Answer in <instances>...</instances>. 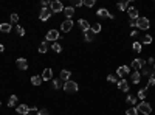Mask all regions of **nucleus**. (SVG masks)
<instances>
[{
	"instance_id": "nucleus-36",
	"label": "nucleus",
	"mask_w": 155,
	"mask_h": 115,
	"mask_svg": "<svg viewBox=\"0 0 155 115\" xmlns=\"http://www.w3.org/2000/svg\"><path fill=\"white\" fill-rule=\"evenodd\" d=\"M16 33L19 34V36H24V34H25V30L22 28L20 25H16Z\"/></svg>"
},
{
	"instance_id": "nucleus-14",
	"label": "nucleus",
	"mask_w": 155,
	"mask_h": 115,
	"mask_svg": "<svg viewBox=\"0 0 155 115\" xmlns=\"http://www.w3.org/2000/svg\"><path fill=\"white\" fill-rule=\"evenodd\" d=\"M53 79V70L51 68H45L42 73V81H51Z\"/></svg>"
},
{
	"instance_id": "nucleus-13",
	"label": "nucleus",
	"mask_w": 155,
	"mask_h": 115,
	"mask_svg": "<svg viewBox=\"0 0 155 115\" xmlns=\"http://www.w3.org/2000/svg\"><path fill=\"white\" fill-rule=\"evenodd\" d=\"M93 39H95V33L92 31V28L85 30L84 31V40H85V42H92Z\"/></svg>"
},
{
	"instance_id": "nucleus-17",
	"label": "nucleus",
	"mask_w": 155,
	"mask_h": 115,
	"mask_svg": "<svg viewBox=\"0 0 155 115\" xmlns=\"http://www.w3.org/2000/svg\"><path fill=\"white\" fill-rule=\"evenodd\" d=\"M64 14H65V17H67V19H71V17L73 16H75V8H73V6H65V8H64Z\"/></svg>"
},
{
	"instance_id": "nucleus-48",
	"label": "nucleus",
	"mask_w": 155,
	"mask_h": 115,
	"mask_svg": "<svg viewBox=\"0 0 155 115\" xmlns=\"http://www.w3.org/2000/svg\"><path fill=\"white\" fill-rule=\"evenodd\" d=\"M152 67H154V72H155V64H154V66H152Z\"/></svg>"
},
{
	"instance_id": "nucleus-27",
	"label": "nucleus",
	"mask_w": 155,
	"mask_h": 115,
	"mask_svg": "<svg viewBox=\"0 0 155 115\" xmlns=\"http://www.w3.org/2000/svg\"><path fill=\"white\" fill-rule=\"evenodd\" d=\"M141 44H144V45L152 44V36H150V34H146V36H143V39H141Z\"/></svg>"
},
{
	"instance_id": "nucleus-24",
	"label": "nucleus",
	"mask_w": 155,
	"mask_h": 115,
	"mask_svg": "<svg viewBox=\"0 0 155 115\" xmlns=\"http://www.w3.org/2000/svg\"><path fill=\"white\" fill-rule=\"evenodd\" d=\"M78 25L81 26V30H82V31H85V30L90 28V24H89L85 19H79V20H78Z\"/></svg>"
},
{
	"instance_id": "nucleus-6",
	"label": "nucleus",
	"mask_w": 155,
	"mask_h": 115,
	"mask_svg": "<svg viewBox=\"0 0 155 115\" xmlns=\"http://www.w3.org/2000/svg\"><path fill=\"white\" fill-rule=\"evenodd\" d=\"M144 66H146V61H144V59H141V58H136V59L132 61V68H134L135 72H140Z\"/></svg>"
},
{
	"instance_id": "nucleus-39",
	"label": "nucleus",
	"mask_w": 155,
	"mask_h": 115,
	"mask_svg": "<svg viewBox=\"0 0 155 115\" xmlns=\"http://www.w3.org/2000/svg\"><path fill=\"white\" fill-rule=\"evenodd\" d=\"M107 81H109V82H118V79H116L115 75H109V76H107Z\"/></svg>"
},
{
	"instance_id": "nucleus-21",
	"label": "nucleus",
	"mask_w": 155,
	"mask_h": 115,
	"mask_svg": "<svg viewBox=\"0 0 155 115\" xmlns=\"http://www.w3.org/2000/svg\"><path fill=\"white\" fill-rule=\"evenodd\" d=\"M42 76H39V75H34V76H31V84H33V86H36V87H37V86H40V84H42Z\"/></svg>"
},
{
	"instance_id": "nucleus-1",
	"label": "nucleus",
	"mask_w": 155,
	"mask_h": 115,
	"mask_svg": "<svg viewBox=\"0 0 155 115\" xmlns=\"http://www.w3.org/2000/svg\"><path fill=\"white\" fill-rule=\"evenodd\" d=\"M136 110H138V114L149 115L150 112H152V106H150L147 101H141L140 104H136Z\"/></svg>"
},
{
	"instance_id": "nucleus-44",
	"label": "nucleus",
	"mask_w": 155,
	"mask_h": 115,
	"mask_svg": "<svg viewBox=\"0 0 155 115\" xmlns=\"http://www.w3.org/2000/svg\"><path fill=\"white\" fill-rule=\"evenodd\" d=\"M154 64H155V59H154L152 56H150V58L147 59V66H154Z\"/></svg>"
},
{
	"instance_id": "nucleus-20",
	"label": "nucleus",
	"mask_w": 155,
	"mask_h": 115,
	"mask_svg": "<svg viewBox=\"0 0 155 115\" xmlns=\"http://www.w3.org/2000/svg\"><path fill=\"white\" fill-rule=\"evenodd\" d=\"M50 50V45H48V42L47 40H42V42H40V45H39V53H47Z\"/></svg>"
},
{
	"instance_id": "nucleus-18",
	"label": "nucleus",
	"mask_w": 155,
	"mask_h": 115,
	"mask_svg": "<svg viewBox=\"0 0 155 115\" xmlns=\"http://www.w3.org/2000/svg\"><path fill=\"white\" fill-rule=\"evenodd\" d=\"M116 84H118V87H120V90H122V92H129V89H130V87H129V82H127L126 79L118 81Z\"/></svg>"
},
{
	"instance_id": "nucleus-9",
	"label": "nucleus",
	"mask_w": 155,
	"mask_h": 115,
	"mask_svg": "<svg viewBox=\"0 0 155 115\" xmlns=\"http://www.w3.org/2000/svg\"><path fill=\"white\" fill-rule=\"evenodd\" d=\"M50 16H51L50 8H42V10H40V14H39V19L42 20V22H47L50 19Z\"/></svg>"
},
{
	"instance_id": "nucleus-19",
	"label": "nucleus",
	"mask_w": 155,
	"mask_h": 115,
	"mask_svg": "<svg viewBox=\"0 0 155 115\" xmlns=\"http://www.w3.org/2000/svg\"><path fill=\"white\" fill-rule=\"evenodd\" d=\"M11 30H12L11 24H6V22L0 24V31H2V33H11Z\"/></svg>"
},
{
	"instance_id": "nucleus-37",
	"label": "nucleus",
	"mask_w": 155,
	"mask_h": 115,
	"mask_svg": "<svg viewBox=\"0 0 155 115\" xmlns=\"http://www.w3.org/2000/svg\"><path fill=\"white\" fill-rule=\"evenodd\" d=\"M95 5V0H84V6H87V8H92Z\"/></svg>"
},
{
	"instance_id": "nucleus-29",
	"label": "nucleus",
	"mask_w": 155,
	"mask_h": 115,
	"mask_svg": "<svg viewBox=\"0 0 155 115\" xmlns=\"http://www.w3.org/2000/svg\"><path fill=\"white\" fill-rule=\"evenodd\" d=\"M51 50H53L54 53H61V52H62V47H61V44L53 42V45H51Z\"/></svg>"
},
{
	"instance_id": "nucleus-32",
	"label": "nucleus",
	"mask_w": 155,
	"mask_h": 115,
	"mask_svg": "<svg viewBox=\"0 0 155 115\" xmlns=\"http://www.w3.org/2000/svg\"><path fill=\"white\" fill-rule=\"evenodd\" d=\"M126 101H127V104H132V106H134V104H136V98H135L134 95H127Z\"/></svg>"
},
{
	"instance_id": "nucleus-11",
	"label": "nucleus",
	"mask_w": 155,
	"mask_h": 115,
	"mask_svg": "<svg viewBox=\"0 0 155 115\" xmlns=\"http://www.w3.org/2000/svg\"><path fill=\"white\" fill-rule=\"evenodd\" d=\"M129 73H130L129 66H121V67H118V70H116V75L121 76V78H124L126 75H129Z\"/></svg>"
},
{
	"instance_id": "nucleus-49",
	"label": "nucleus",
	"mask_w": 155,
	"mask_h": 115,
	"mask_svg": "<svg viewBox=\"0 0 155 115\" xmlns=\"http://www.w3.org/2000/svg\"><path fill=\"white\" fill-rule=\"evenodd\" d=\"M0 106H2V103H0Z\"/></svg>"
},
{
	"instance_id": "nucleus-28",
	"label": "nucleus",
	"mask_w": 155,
	"mask_h": 115,
	"mask_svg": "<svg viewBox=\"0 0 155 115\" xmlns=\"http://www.w3.org/2000/svg\"><path fill=\"white\" fill-rule=\"evenodd\" d=\"M16 103H17V96L16 95H11L10 100H8V107H14Z\"/></svg>"
},
{
	"instance_id": "nucleus-10",
	"label": "nucleus",
	"mask_w": 155,
	"mask_h": 115,
	"mask_svg": "<svg viewBox=\"0 0 155 115\" xmlns=\"http://www.w3.org/2000/svg\"><path fill=\"white\" fill-rule=\"evenodd\" d=\"M154 67L152 66H147V64H146V66L141 68V75L143 76H147V78H150V76H154Z\"/></svg>"
},
{
	"instance_id": "nucleus-41",
	"label": "nucleus",
	"mask_w": 155,
	"mask_h": 115,
	"mask_svg": "<svg viewBox=\"0 0 155 115\" xmlns=\"http://www.w3.org/2000/svg\"><path fill=\"white\" fill-rule=\"evenodd\" d=\"M36 115H48V110L47 109H39L37 112H36Z\"/></svg>"
},
{
	"instance_id": "nucleus-38",
	"label": "nucleus",
	"mask_w": 155,
	"mask_h": 115,
	"mask_svg": "<svg viewBox=\"0 0 155 115\" xmlns=\"http://www.w3.org/2000/svg\"><path fill=\"white\" fill-rule=\"evenodd\" d=\"M11 22H12V24H16V25H17V22H19V16H17L16 13H14V14H11Z\"/></svg>"
},
{
	"instance_id": "nucleus-8",
	"label": "nucleus",
	"mask_w": 155,
	"mask_h": 115,
	"mask_svg": "<svg viewBox=\"0 0 155 115\" xmlns=\"http://www.w3.org/2000/svg\"><path fill=\"white\" fill-rule=\"evenodd\" d=\"M73 28V20L71 19H65L62 22V25H61V30L64 31V33H68V31H71Z\"/></svg>"
},
{
	"instance_id": "nucleus-42",
	"label": "nucleus",
	"mask_w": 155,
	"mask_h": 115,
	"mask_svg": "<svg viewBox=\"0 0 155 115\" xmlns=\"http://www.w3.org/2000/svg\"><path fill=\"white\" fill-rule=\"evenodd\" d=\"M82 5H84L82 0H75V2H73V6H78V8H79V6H82Z\"/></svg>"
},
{
	"instance_id": "nucleus-4",
	"label": "nucleus",
	"mask_w": 155,
	"mask_h": 115,
	"mask_svg": "<svg viewBox=\"0 0 155 115\" xmlns=\"http://www.w3.org/2000/svg\"><path fill=\"white\" fill-rule=\"evenodd\" d=\"M150 26V22L147 17H138L136 19V28L138 30H147Z\"/></svg>"
},
{
	"instance_id": "nucleus-34",
	"label": "nucleus",
	"mask_w": 155,
	"mask_h": 115,
	"mask_svg": "<svg viewBox=\"0 0 155 115\" xmlns=\"http://www.w3.org/2000/svg\"><path fill=\"white\" fill-rule=\"evenodd\" d=\"M154 86H155V78H154V76H150V78H149V81H147V86H146V89L149 90L150 87H154Z\"/></svg>"
},
{
	"instance_id": "nucleus-16",
	"label": "nucleus",
	"mask_w": 155,
	"mask_h": 115,
	"mask_svg": "<svg viewBox=\"0 0 155 115\" xmlns=\"http://www.w3.org/2000/svg\"><path fill=\"white\" fill-rule=\"evenodd\" d=\"M127 14H129V17H130V20H136L138 19V10L136 8H127Z\"/></svg>"
},
{
	"instance_id": "nucleus-31",
	"label": "nucleus",
	"mask_w": 155,
	"mask_h": 115,
	"mask_svg": "<svg viewBox=\"0 0 155 115\" xmlns=\"http://www.w3.org/2000/svg\"><path fill=\"white\" fill-rule=\"evenodd\" d=\"M51 87H53L54 90L61 89V87H62V86H61V79H53V81H51Z\"/></svg>"
},
{
	"instance_id": "nucleus-15",
	"label": "nucleus",
	"mask_w": 155,
	"mask_h": 115,
	"mask_svg": "<svg viewBox=\"0 0 155 115\" xmlns=\"http://www.w3.org/2000/svg\"><path fill=\"white\" fill-rule=\"evenodd\" d=\"M70 76H71V72H70V70H61L59 79L64 81V82H67V81H70Z\"/></svg>"
},
{
	"instance_id": "nucleus-2",
	"label": "nucleus",
	"mask_w": 155,
	"mask_h": 115,
	"mask_svg": "<svg viewBox=\"0 0 155 115\" xmlns=\"http://www.w3.org/2000/svg\"><path fill=\"white\" fill-rule=\"evenodd\" d=\"M62 89L65 93H76L79 87H78V82H75V81H67V82H64Z\"/></svg>"
},
{
	"instance_id": "nucleus-47",
	"label": "nucleus",
	"mask_w": 155,
	"mask_h": 115,
	"mask_svg": "<svg viewBox=\"0 0 155 115\" xmlns=\"http://www.w3.org/2000/svg\"><path fill=\"white\" fill-rule=\"evenodd\" d=\"M3 50H5V47H3V44H0V53H2Z\"/></svg>"
},
{
	"instance_id": "nucleus-30",
	"label": "nucleus",
	"mask_w": 155,
	"mask_h": 115,
	"mask_svg": "<svg viewBox=\"0 0 155 115\" xmlns=\"http://www.w3.org/2000/svg\"><path fill=\"white\" fill-rule=\"evenodd\" d=\"M127 6H129V0H126V2H120V3H118V10H121V11H126V10H127Z\"/></svg>"
},
{
	"instance_id": "nucleus-7",
	"label": "nucleus",
	"mask_w": 155,
	"mask_h": 115,
	"mask_svg": "<svg viewBox=\"0 0 155 115\" xmlns=\"http://www.w3.org/2000/svg\"><path fill=\"white\" fill-rule=\"evenodd\" d=\"M96 14H98V17H106V19H115V16L112 14V13H109V10H106V8H99V10L96 11Z\"/></svg>"
},
{
	"instance_id": "nucleus-46",
	"label": "nucleus",
	"mask_w": 155,
	"mask_h": 115,
	"mask_svg": "<svg viewBox=\"0 0 155 115\" xmlns=\"http://www.w3.org/2000/svg\"><path fill=\"white\" fill-rule=\"evenodd\" d=\"M130 36H132V38H136V36H138V31H132V33H130Z\"/></svg>"
},
{
	"instance_id": "nucleus-5",
	"label": "nucleus",
	"mask_w": 155,
	"mask_h": 115,
	"mask_svg": "<svg viewBox=\"0 0 155 115\" xmlns=\"http://www.w3.org/2000/svg\"><path fill=\"white\" fill-rule=\"evenodd\" d=\"M59 39V31L57 30H50L47 36H45V40L47 42H56V40Z\"/></svg>"
},
{
	"instance_id": "nucleus-25",
	"label": "nucleus",
	"mask_w": 155,
	"mask_h": 115,
	"mask_svg": "<svg viewBox=\"0 0 155 115\" xmlns=\"http://www.w3.org/2000/svg\"><path fill=\"white\" fill-rule=\"evenodd\" d=\"M132 48H134V52L140 53V52H143V44L141 42H134L132 44Z\"/></svg>"
},
{
	"instance_id": "nucleus-40",
	"label": "nucleus",
	"mask_w": 155,
	"mask_h": 115,
	"mask_svg": "<svg viewBox=\"0 0 155 115\" xmlns=\"http://www.w3.org/2000/svg\"><path fill=\"white\" fill-rule=\"evenodd\" d=\"M40 5H42V8H50L51 2H48V0H42V2H40Z\"/></svg>"
},
{
	"instance_id": "nucleus-22",
	"label": "nucleus",
	"mask_w": 155,
	"mask_h": 115,
	"mask_svg": "<svg viewBox=\"0 0 155 115\" xmlns=\"http://www.w3.org/2000/svg\"><path fill=\"white\" fill-rule=\"evenodd\" d=\"M16 112L20 114V115H30V114H28V106H26V104H20L19 107H17Z\"/></svg>"
},
{
	"instance_id": "nucleus-33",
	"label": "nucleus",
	"mask_w": 155,
	"mask_h": 115,
	"mask_svg": "<svg viewBox=\"0 0 155 115\" xmlns=\"http://www.w3.org/2000/svg\"><path fill=\"white\" fill-rule=\"evenodd\" d=\"M101 30H102L101 24H93V26H92V31H93L95 34H98V33H99V31H101Z\"/></svg>"
},
{
	"instance_id": "nucleus-23",
	"label": "nucleus",
	"mask_w": 155,
	"mask_h": 115,
	"mask_svg": "<svg viewBox=\"0 0 155 115\" xmlns=\"http://www.w3.org/2000/svg\"><path fill=\"white\" fill-rule=\"evenodd\" d=\"M130 79L134 84H140V81H141V75H140V72H134L130 75Z\"/></svg>"
},
{
	"instance_id": "nucleus-43",
	"label": "nucleus",
	"mask_w": 155,
	"mask_h": 115,
	"mask_svg": "<svg viewBox=\"0 0 155 115\" xmlns=\"http://www.w3.org/2000/svg\"><path fill=\"white\" fill-rule=\"evenodd\" d=\"M37 110H39V109L36 107V106H31V107H28V114L31 115V112H37Z\"/></svg>"
},
{
	"instance_id": "nucleus-12",
	"label": "nucleus",
	"mask_w": 155,
	"mask_h": 115,
	"mask_svg": "<svg viewBox=\"0 0 155 115\" xmlns=\"http://www.w3.org/2000/svg\"><path fill=\"white\" fill-rule=\"evenodd\" d=\"M16 64H17V67H19L20 70H28V61H26L25 58H19L16 61Z\"/></svg>"
},
{
	"instance_id": "nucleus-45",
	"label": "nucleus",
	"mask_w": 155,
	"mask_h": 115,
	"mask_svg": "<svg viewBox=\"0 0 155 115\" xmlns=\"http://www.w3.org/2000/svg\"><path fill=\"white\" fill-rule=\"evenodd\" d=\"M129 25H130V26H134V28H136V20H130V22H129Z\"/></svg>"
},
{
	"instance_id": "nucleus-3",
	"label": "nucleus",
	"mask_w": 155,
	"mask_h": 115,
	"mask_svg": "<svg viewBox=\"0 0 155 115\" xmlns=\"http://www.w3.org/2000/svg\"><path fill=\"white\" fill-rule=\"evenodd\" d=\"M50 11H51V14H57V13H62V11H64L62 2H59V0H53L51 5H50Z\"/></svg>"
},
{
	"instance_id": "nucleus-35",
	"label": "nucleus",
	"mask_w": 155,
	"mask_h": 115,
	"mask_svg": "<svg viewBox=\"0 0 155 115\" xmlns=\"http://www.w3.org/2000/svg\"><path fill=\"white\" fill-rule=\"evenodd\" d=\"M126 115H138V110H136V107H130L126 110Z\"/></svg>"
},
{
	"instance_id": "nucleus-26",
	"label": "nucleus",
	"mask_w": 155,
	"mask_h": 115,
	"mask_svg": "<svg viewBox=\"0 0 155 115\" xmlns=\"http://www.w3.org/2000/svg\"><path fill=\"white\" fill-rule=\"evenodd\" d=\"M146 96H147V89H146V87H141V89L138 90V98L140 100H144Z\"/></svg>"
}]
</instances>
